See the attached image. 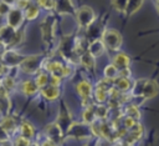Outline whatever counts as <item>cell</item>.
Segmentation results:
<instances>
[{"label":"cell","mask_w":159,"mask_h":146,"mask_svg":"<svg viewBox=\"0 0 159 146\" xmlns=\"http://www.w3.org/2000/svg\"><path fill=\"white\" fill-rule=\"evenodd\" d=\"M55 10L58 14L76 15V9L72 0H55Z\"/></svg>","instance_id":"30bf717a"},{"label":"cell","mask_w":159,"mask_h":146,"mask_svg":"<svg viewBox=\"0 0 159 146\" xmlns=\"http://www.w3.org/2000/svg\"><path fill=\"white\" fill-rule=\"evenodd\" d=\"M45 67H46V71L48 74L63 77V65L61 62H58V61H47Z\"/></svg>","instance_id":"e0dca14e"},{"label":"cell","mask_w":159,"mask_h":146,"mask_svg":"<svg viewBox=\"0 0 159 146\" xmlns=\"http://www.w3.org/2000/svg\"><path fill=\"white\" fill-rule=\"evenodd\" d=\"M10 111V100L7 97L6 91L5 92H0V114L2 116L9 115Z\"/></svg>","instance_id":"d4e9b609"},{"label":"cell","mask_w":159,"mask_h":146,"mask_svg":"<svg viewBox=\"0 0 159 146\" xmlns=\"http://www.w3.org/2000/svg\"><path fill=\"white\" fill-rule=\"evenodd\" d=\"M24 59H25V56L20 55L19 52H16L14 50H5L1 54V64L10 67V69L19 66Z\"/></svg>","instance_id":"52a82bcc"},{"label":"cell","mask_w":159,"mask_h":146,"mask_svg":"<svg viewBox=\"0 0 159 146\" xmlns=\"http://www.w3.org/2000/svg\"><path fill=\"white\" fill-rule=\"evenodd\" d=\"M41 32L43 42L50 45L55 37V17L52 15H47L41 22Z\"/></svg>","instance_id":"8992f818"},{"label":"cell","mask_w":159,"mask_h":146,"mask_svg":"<svg viewBox=\"0 0 159 146\" xmlns=\"http://www.w3.org/2000/svg\"><path fill=\"white\" fill-rule=\"evenodd\" d=\"M36 4L40 7H43L46 10L55 9V0H36Z\"/></svg>","instance_id":"d6a6232c"},{"label":"cell","mask_w":159,"mask_h":146,"mask_svg":"<svg viewBox=\"0 0 159 146\" xmlns=\"http://www.w3.org/2000/svg\"><path fill=\"white\" fill-rule=\"evenodd\" d=\"M45 134L47 135V139L51 140L55 144H58L62 140V136H63V131H62L61 126L57 122L48 124L45 127Z\"/></svg>","instance_id":"9c48e42d"},{"label":"cell","mask_w":159,"mask_h":146,"mask_svg":"<svg viewBox=\"0 0 159 146\" xmlns=\"http://www.w3.org/2000/svg\"><path fill=\"white\" fill-rule=\"evenodd\" d=\"M129 0H112V6L118 11V12H124L127 9Z\"/></svg>","instance_id":"1f68e13d"},{"label":"cell","mask_w":159,"mask_h":146,"mask_svg":"<svg viewBox=\"0 0 159 146\" xmlns=\"http://www.w3.org/2000/svg\"><path fill=\"white\" fill-rule=\"evenodd\" d=\"M76 91L77 94L82 97V100H86V99H91L92 96V85L91 82H88L87 80H82L77 84L76 86Z\"/></svg>","instance_id":"7c38bea8"},{"label":"cell","mask_w":159,"mask_h":146,"mask_svg":"<svg viewBox=\"0 0 159 146\" xmlns=\"http://www.w3.org/2000/svg\"><path fill=\"white\" fill-rule=\"evenodd\" d=\"M94 107H96V105H94V104H91V105L86 106L84 110L82 111V121H83L84 124L91 125V124H93V122L97 120L96 112H94Z\"/></svg>","instance_id":"ac0fdd59"},{"label":"cell","mask_w":159,"mask_h":146,"mask_svg":"<svg viewBox=\"0 0 159 146\" xmlns=\"http://www.w3.org/2000/svg\"><path fill=\"white\" fill-rule=\"evenodd\" d=\"M103 75L106 79H109V80H116L118 76H119V69L114 65V64H109L108 66L104 67L103 70Z\"/></svg>","instance_id":"484cf974"},{"label":"cell","mask_w":159,"mask_h":146,"mask_svg":"<svg viewBox=\"0 0 159 146\" xmlns=\"http://www.w3.org/2000/svg\"><path fill=\"white\" fill-rule=\"evenodd\" d=\"M21 91L26 96H32V95H35V94H37L40 91V87L36 84V81H34V80H26V81L21 82Z\"/></svg>","instance_id":"9a60e30c"},{"label":"cell","mask_w":159,"mask_h":146,"mask_svg":"<svg viewBox=\"0 0 159 146\" xmlns=\"http://www.w3.org/2000/svg\"><path fill=\"white\" fill-rule=\"evenodd\" d=\"M50 84H51V85H55V86H60V84H61V77L50 74Z\"/></svg>","instance_id":"f35d334b"},{"label":"cell","mask_w":159,"mask_h":146,"mask_svg":"<svg viewBox=\"0 0 159 146\" xmlns=\"http://www.w3.org/2000/svg\"><path fill=\"white\" fill-rule=\"evenodd\" d=\"M24 19H25L24 10L19 9L17 6L16 7H11V10L9 11V14L6 15V24L10 25L14 29H19L21 26Z\"/></svg>","instance_id":"ba28073f"},{"label":"cell","mask_w":159,"mask_h":146,"mask_svg":"<svg viewBox=\"0 0 159 146\" xmlns=\"http://www.w3.org/2000/svg\"><path fill=\"white\" fill-rule=\"evenodd\" d=\"M42 64H45V59L42 55H30V56H25V59L19 65V67L21 69L22 72L31 75L39 72Z\"/></svg>","instance_id":"7a4b0ae2"},{"label":"cell","mask_w":159,"mask_h":146,"mask_svg":"<svg viewBox=\"0 0 159 146\" xmlns=\"http://www.w3.org/2000/svg\"><path fill=\"white\" fill-rule=\"evenodd\" d=\"M1 1H4V2H6V4H9L10 6H12L14 4H16V1H17V0H1Z\"/></svg>","instance_id":"60d3db41"},{"label":"cell","mask_w":159,"mask_h":146,"mask_svg":"<svg viewBox=\"0 0 159 146\" xmlns=\"http://www.w3.org/2000/svg\"><path fill=\"white\" fill-rule=\"evenodd\" d=\"M22 39H24V32L21 30H16V32H15V35H14V37H12V40H11V42H10L9 46H16V45H19L22 41Z\"/></svg>","instance_id":"836d02e7"},{"label":"cell","mask_w":159,"mask_h":146,"mask_svg":"<svg viewBox=\"0 0 159 146\" xmlns=\"http://www.w3.org/2000/svg\"><path fill=\"white\" fill-rule=\"evenodd\" d=\"M11 10V6L4 1H0V16H6L9 11Z\"/></svg>","instance_id":"e575fe53"},{"label":"cell","mask_w":159,"mask_h":146,"mask_svg":"<svg viewBox=\"0 0 159 146\" xmlns=\"http://www.w3.org/2000/svg\"><path fill=\"white\" fill-rule=\"evenodd\" d=\"M123 112H124L125 116H129V117L134 119L135 121H139L140 120V111L138 109V105H135V104H129L123 110Z\"/></svg>","instance_id":"cb8c5ba5"},{"label":"cell","mask_w":159,"mask_h":146,"mask_svg":"<svg viewBox=\"0 0 159 146\" xmlns=\"http://www.w3.org/2000/svg\"><path fill=\"white\" fill-rule=\"evenodd\" d=\"M84 146H96V142L94 144H86Z\"/></svg>","instance_id":"f6af8a7d"},{"label":"cell","mask_w":159,"mask_h":146,"mask_svg":"<svg viewBox=\"0 0 159 146\" xmlns=\"http://www.w3.org/2000/svg\"><path fill=\"white\" fill-rule=\"evenodd\" d=\"M102 41L104 42L107 49L117 51L122 46V35L114 29H107L102 34Z\"/></svg>","instance_id":"3957f363"},{"label":"cell","mask_w":159,"mask_h":146,"mask_svg":"<svg viewBox=\"0 0 159 146\" xmlns=\"http://www.w3.org/2000/svg\"><path fill=\"white\" fill-rule=\"evenodd\" d=\"M31 2H32L31 0H17V1H16V6H17L19 9H21V10H25Z\"/></svg>","instance_id":"74e56055"},{"label":"cell","mask_w":159,"mask_h":146,"mask_svg":"<svg viewBox=\"0 0 159 146\" xmlns=\"http://www.w3.org/2000/svg\"><path fill=\"white\" fill-rule=\"evenodd\" d=\"M66 134L75 139H87L92 135L91 126L84 122H72L67 129Z\"/></svg>","instance_id":"277c9868"},{"label":"cell","mask_w":159,"mask_h":146,"mask_svg":"<svg viewBox=\"0 0 159 146\" xmlns=\"http://www.w3.org/2000/svg\"><path fill=\"white\" fill-rule=\"evenodd\" d=\"M143 1L144 0H129L128 1V5H127V9H125V15H132V14H134L135 11H138L139 10V7L142 6V4H143Z\"/></svg>","instance_id":"f1b7e54d"},{"label":"cell","mask_w":159,"mask_h":146,"mask_svg":"<svg viewBox=\"0 0 159 146\" xmlns=\"http://www.w3.org/2000/svg\"><path fill=\"white\" fill-rule=\"evenodd\" d=\"M0 125L9 132V135L14 134L16 131V121L12 116L10 115H6V116H2L1 121H0Z\"/></svg>","instance_id":"ffe728a7"},{"label":"cell","mask_w":159,"mask_h":146,"mask_svg":"<svg viewBox=\"0 0 159 146\" xmlns=\"http://www.w3.org/2000/svg\"><path fill=\"white\" fill-rule=\"evenodd\" d=\"M0 146H14V144L10 142V140H7V141H5V142H1Z\"/></svg>","instance_id":"b9f144b4"},{"label":"cell","mask_w":159,"mask_h":146,"mask_svg":"<svg viewBox=\"0 0 159 146\" xmlns=\"http://www.w3.org/2000/svg\"><path fill=\"white\" fill-rule=\"evenodd\" d=\"M94 56L87 50L80 56V62L86 67V69H93L94 67Z\"/></svg>","instance_id":"603a6c76"},{"label":"cell","mask_w":159,"mask_h":146,"mask_svg":"<svg viewBox=\"0 0 159 146\" xmlns=\"http://www.w3.org/2000/svg\"><path fill=\"white\" fill-rule=\"evenodd\" d=\"M109 106L108 105H103V104H97L94 107V112H96V117L97 120H106L109 115Z\"/></svg>","instance_id":"4316f807"},{"label":"cell","mask_w":159,"mask_h":146,"mask_svg":"<svg viewBox=\"0 0 159 146\" xmlns=\"http://www.w3.org/2000/svg\"><path fill=\"white\" fill-rule=\"evenodd\" d=\"M35 81L39 85V87L41 89V87H43V86H46V85L50 84V74L47 71L39 72L37 76H36V79H35Z\"/></svg>","instance_id":"f546056e"},{"label":"cell","mask_w":159,"mask_h":146,"mask_svg":"<svg viewBox=\"0 0 159 146\" xmlns=\"http://www.w3.org/2000/svg\"><path fill=\"white\" fill-rule=\"evenodd\" d=\"M94 57H98L101 55H103V52L106 51V45L102 41V39H94L89 42L88 49H87Z\"/></svg>","instance_id":"4fadbf2b"},{"label":"cell","mask_w":159,"mask_h":146,"mask_svg":"<svg viewBox=\"0 0 159 146\" xmlns=\"http://www.w3.org/2000/svg\"><path fill=\"white\" fill-rule=\"evenodd\" d=\"M7 140H10V135H9V132L0 125V144H1V142H5V141H7Z\"/></svg>","instance_id":"8d00e7d4"},{"label":"cell","mask_w":159,"mask_h":146,"mask_svg":"<svg viewBox=\"0 0 159 146\" xmlns=\"http://www.w3.org/2000/svg\"><path fill=\"white\" fill-rule=\"evenodd\" d=\"M20 136L26 139V140H32L35 136V130L32 127V125L29 121H22L20 125Z\"/></svg>","instance_id":"d6986e66"},{"label":"cell","mask_w":159,"mask_h":146,"mask_svg":"<svg viewBox=\"0 0 159 146\" xmlns=\"http://www.w3.org/2000/svg\"><path fill=\"white\" fill-rule=\"evenodd\" d=\"M113 146H129L127 142H124L123 140H116L113 142Z\"/></svg>","instance_id":"ab89813d"},{"label":"cell","mask_w":159,"mask_h":146,"mask_svg":"<svg viewBox=\"0 0 159 146\" xmlns=\"http://www.w3.org/2000/svg\"><path fill=\"white\" fill-rule=\"evenodd\" d=\"M5 47H6V45H5L2 41H0V55H1V54L5 51Z\"/></svg>","instance_id":"7bdbcfd3"},{"label":"cell","mask_w":159,"mask_h":146,"mask_svg":"<svg viewBox=\"0 0 159 146\" xmlns=\"http://www.w3.org/2000/svg\"><path fill=\"white\" fill-rule=\"evenodd\" d=\"M16 30L17 29H14L7 24L1 26L0 27V41H2L6 46H9L11 40H12V37H14V35H15V32H16Z\"/></svg>","instance_id":"5bb4252c"},{"label":"cell","mask_w":159,"mask_h":146,"mask_svg":"<svg viewBox=\"0 0 159 146\" xmlns=\"http://www.w3.org/2000/svg\"><path fill=\"white\" fill-rule=\"evenodd\" d=\"M112 64H114L119 70L127 69V67H129V65H130V57H129L125 52H118V54L113 57V62H112Z\"/></svg>","instance_id":"2e32d148"},{"label":"cell","mask_w":159,"mask_h":146,"mask_svg":"<svg viewBox=\"0 0 159 146\" xmlns=\"http://www.w3.org/2000/svg\"><path fill=\"white\" fill-rule=\"evenodd\" d=\"M76 19H77V22L81 27H84L87 29L91 24L94 22V19H96V15H94V11L92 7L89 6H81L77 11H76Z\"/></svg>","instance_id":"5b68a950"},{"label":"cell","mask_w":159,"mask_h":146,"mask_svg":"<svg viewBox=\"0 0 159 146\" xmlns=\"http://www.w3.org/2000/svg\"><path fill=\"white\" fill-rule=\"evenodd\" d=\"M14 146H31V145H30V140H26V139L19 136V137L15 140Z\"/></svg>","instance_id":"d590c367"},{"label":"cell","mask_w":159,"mask_h":146,"mask_svg":"<svg viewBox=\"0 0 159 146\" xmlns=\"http://www.w3.org/2000/svg\"><path fill=\"white\" fill-rule=\"evenodd\" d=\"M24 12H25V19H27V20H35L39 16V14H40V6L37 4L31 2L24 10Z\"/></svg>","instance_id":"7402d4cb"},{"label":"cell","mask_w":159,"mask_h":146,"mask_svg":"<svg viewBox=\"0 0 159 146\" xmlns=\"http://www.w3.org/2000/svg\"><path fill=\"white\" fill-rule=\"evenodd\" d=\"M114 86L120 91V92H127L132 89V82L129 80V77H123V76H118L114 80Z\"/></svg>","instance_id":"44dd1931"},{"label":"cell","mask_w":159,"mask_h":146,"mask_svg":"<svg viewBox=\"0 0 159 146\" xmlns=\"http://www.w3.org/2000/svg\"><path fill=\"white\" fill-rule=\"evenodd\" d=\"M155 9H157V11L159 14V0H157V2H155Z\"/></svg>","instance_id":"ee69618b"},{"label":"cell","mask_w":159,"mask_h":146,"mask_svg":"<svg viewBox=\"0 0 159 146\" xmlns=\"http://www.w3.org/2000/svg\"><path fill=\"white\" fill-rule=\"evenodd\" d=\"M1 85H2V87L5 89L6 92H7V91H11V90L15 87V80H14L12 76L5 75V76L1 79Z\"/></svg>","instance_id":"4dcf8cb0"},{"label":"cell","mask_w":159,"mask_h":146,"mask_svg":"<svg viewBox=\"0 0 159 146\" xmlns=\"http://www.w3.org/2000/svg\"><path fill=\"white\" fill-rule=\"evenodd\" d=\"M159 92V85L154 80L149 79H139L134 81L130 89V100L132 99H140L145 101L148 99L154 97Z\"/></svg>","instance_id":"6da1fadb"},{"label":"cell","mask_w":159,"mask_h":146,"mask_svg":"<svg viewBox=\"0 0 159 146\" xmlns=\"http://www.w3.org/2000/svg\"><path fill=\"white\" fill-rule=\"evenodd\" d=\"M40 92H41L42 97L46 99V100H48V101H53V100H56L60 96V89H58V86H55V85H51V84L41 87L40 89Z\"/></svg>","instance_id":"8fae6325"},{"label":"cell","mask_w":159,"mask_h":146,"mask_svg":"<svg viewBox=\"0 0 159 146\" xmlns=\"http://www.w3.org/2000/svg\"><path fill=\"white\" fill-rule=\"evenodd\" d=\"M93 97L96 100V104H104L109 99V94H108V91H106V90H103L101 87H96Z\"/></svg>","instance_id":"83f0119b"}]
</instances>
